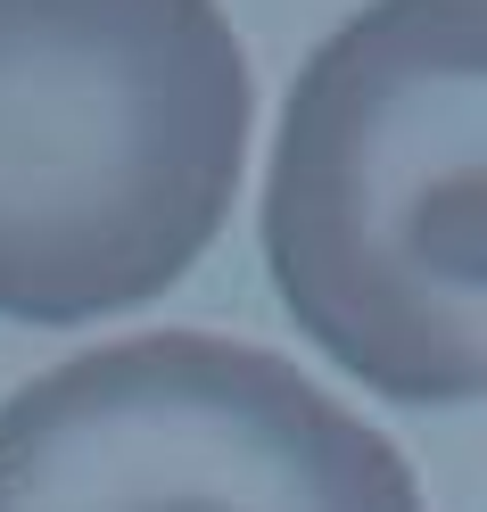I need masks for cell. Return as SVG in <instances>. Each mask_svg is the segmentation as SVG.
Returning a JSON list of instances; mask_svg holds the SVG:
<instances>
[{"mask_svg": "<svg viewBox=\"0 0 487 512\" xmlns=\"http://www.w3.org/2000/svg\"><path fill=\"white\" fill-rule=\"evenodd\" d=\"M265 273L347 380L487 397V0H372L298 67Z\"/></svg>", "mask_w": 487, "mask_h": 512, "instance_id": "6da1fadb", "label": "cell"}, {"mask_svg": "<svg viewBox=\"0 0 487 512\" xmlns=\"http://www.w3.org/2000/svg\"><path fill=\"white\" fill-rule=\"evenodd\" d=\"M0 512H421V488L273 347L141 331L0 405Z\"/></svg>", "mask_w": 487, "mask_h": 512, "instance_id": "3957f363", "label": "cell"}, {"mask_svg": "<svg viewBox=\"0 0 487 512\" xmlns=\"http://www.w3.org/2000/svg\"><path fill=\"white\" fill-rule=\"evenodd\" d=\"M248 124L223 0H0V323L166 298L240 199Z\"/></svg>", "mask_w": 487, "mask_h": 512, "instance_id": "7a4b0ae2", "label": "cell"}]
</instances>
